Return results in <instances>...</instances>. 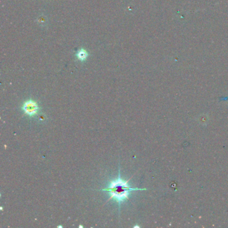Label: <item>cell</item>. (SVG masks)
<instances>
[{
  "instance_id": "obj_1",
  "label": "cell",
  "mask_w": 228,
  "mask_h": 228,
  "mask_svg": "<svg viewBox=\"0 0 228 228\" xmlns=\"http://www.w3.org/2000/svg\"><path fill=\"white\" fill-rule=\"evenodd\" d=\"M131 177L129 180L124 181L121 178V171L118 170V177L115 181H112L109 187L105 189H102V191L110 193L111 197L107 201L111 199H115L118 203V206H121V203L125 201V199H129V195L130 192L134 191H143L146 189H139V188H132L128 185V183L130 181Z\"/></svg>"
},
{
  "instance_id": "obj_2",
  "label": "cell",
  "mask_w": 228,
  "mask_h": 228,
  "mask_svg": "<svg viewBox=\"0 0 228 228\" xmlns=\"http://www.w3.org/2000/svg\"><path fill=\"white\" fill-rule=\"evenodd\" d=\"M22 108L24 112L25 115L29 116H34L37 115L40 107L37 105L36 102L32 101V100H29L23 104Z\"/></svg>"
},
{
  "instance_id": "obj_3",
  "label": "cell",
  "mask_w": 228,
  "mask_h": 228,
  "mask_svg": "<svg viewBox=\"0 0 228 228\" xmlns=\"http://www.w3.org/2000/svg\"><path fill=\"white\" fill-rule=\"evenodd\" d=\"M76 56H77L78 60L82 61L87 58L88 54L87 50H85L84 49H80L77 52V54H76Z\"/></svg>"
}]
</instances>
